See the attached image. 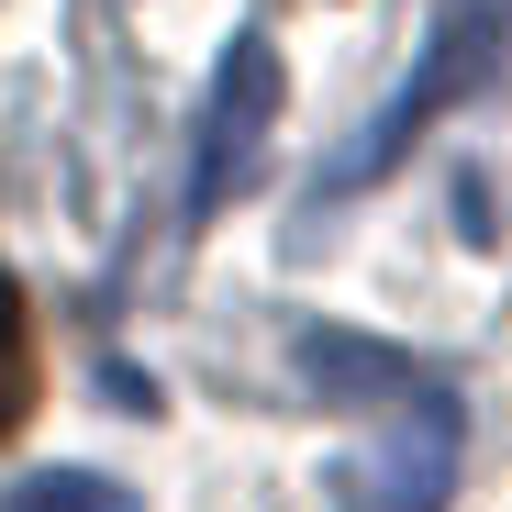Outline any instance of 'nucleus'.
Here are the masks:
<instances>
[{"label": "nucleus", "instance_id": "1", "mask_svg": "<svg viewBox=\"0 0 512 512\" xmlns=\"http://www.w3.org/2000/svg\"><path fill=\"white\" fill-rule=\"evenodd\" d=\"M501 67H512V0H435V34H423L412 78L368 112V134H357L346 156H323V190H368L379 167L412 156V134H435L446 112L490 101V90H501Z\"/></svg>", "mask_w": 512, "mask_h": 512}, {"label": "nucleus", "instance_id": "2", "mask_svg": "<svg viewBox=\"0 0 512 512\" xmlns=\"http://www.w3.org/2000/svg\"><path fill=\"white\" fill-rule=\"evenodd\" d=\"M268 134H279V45L234 34L223 67H212V101H201V167H190V212L201 223L268 167Z\"/></svg>", "mask_w": 512, "mask_h": 512}, {"label": "nucleus", "instance_id": "3", "mask_svg": "<svg viewBox=\"0 0 512 512\" xmlns=\"http://www.w3.org/2000/svg\"><path fill=\"white\" fill-rule=\"evenodd\" d=\"M323 490H334V512H446V490H457V401L390 412V435L357 446Z\"/></svg>", "mask_w": 512, "mask_h": 512}, {"label": "nucleus", "instance_id": "4", "mask_svg": "<svg viewBox=\"0 0 512 512\" xmlns=\"http://www.w3.org/2000/svg\"><path fill=\"white\" fill-rule=\"evenodd\" d=\"M290 368H301L334 412H412V401H446V368H423V357H401V346H368V334H334V323L301 334Z\"/></svg>", "mask_w": 512, "mask_h": 512}, {"label": "nucleus", "instance_id": "5", "mask_svg": "<svg viewBox=\"0 0 512 512\" xmlns=\"http://www.w3.org/2000/svg\"><path fill=\"white\" fill-rule=\"evenodd\" d=\"M0 512H134V490L101 479V468H45L23 490H0Z\"/></svg>", "mask_w": 512, "mask_h": 512}, {"label": "nucleus", "instance_id": "6", "mask_svg": "<svg viewBox=\"0 0 512 512\" xmlns=\"http://www.w3.org/2000/svg\"><path fill=\"white\" fill-rule=\"evenodd\" d=\"M23 412H34V312L0 279V435H23Z\"/></svg>", "mask_w": 512, "mask_h": 512}]
</instances>
